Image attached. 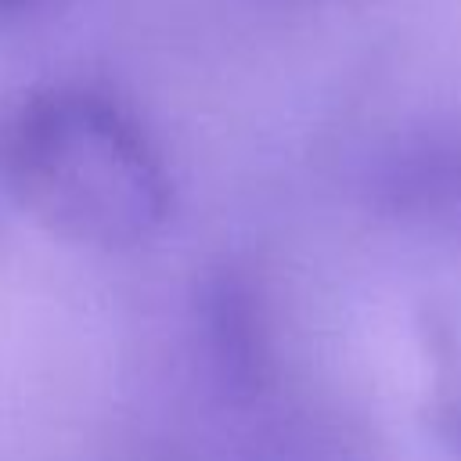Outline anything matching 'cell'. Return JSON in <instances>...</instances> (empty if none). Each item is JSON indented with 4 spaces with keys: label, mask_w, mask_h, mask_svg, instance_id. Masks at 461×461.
I'll list each match as a JSON object with an SVG mask.
<instances>
[{
    "label": "cell",
    "mask_w": 461,
    "mask_h": 461,
    "mask_svg": "<svg viewBox=\"0 0 461 461\" xmlns=\"http://www.w3.org/2000/svg\"><path fill=\"white\" fill-rule=\"evenodd\" d=\"M7 169L36 212L90 241L140 238L166 209L148 140L94 94L54 90L25 104L7 137Z\"/></svg>",
    "instance_id": "obj_1"
},
{
    "label": "cell",
    "mask_w": 461,
    "mask_h": 461,
    "mask_svg": "<svg viewBox=\"0 0 461 461\" xmlns=\"http://www.w3.org/2000/svg\"><path fill=\"white\" fill-rule=\"evenodd\" d=\"M36 0H0V11H18V7H29Z\"/></svg>",
    "instance_id": "obj_2"
}]
</instances>
